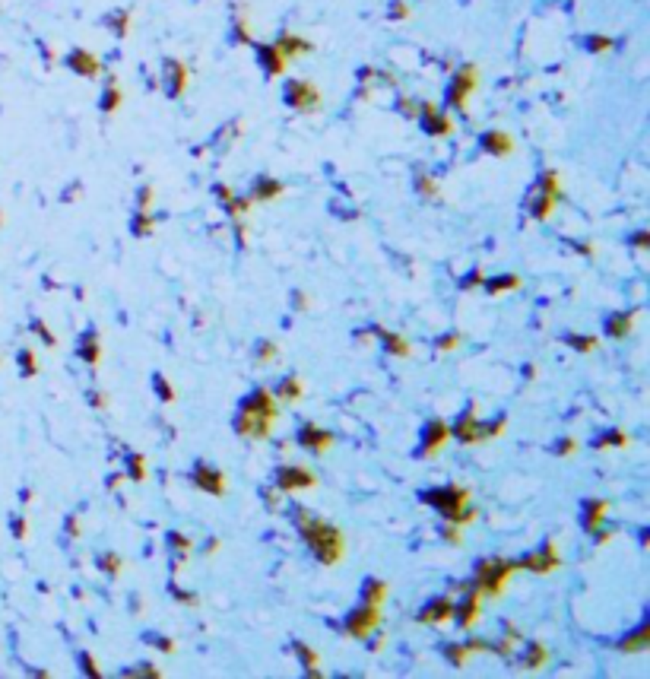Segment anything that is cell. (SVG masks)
Listing matches in <instances>:
<instances>
[{
    "label": "cell",
    "instance_id": "obj_3",
    "mask_svg": "<svg viewBox=\"0 0 650 679\" xmlns=\"http://www.w3.org/2000/svg\"><path fill=\"white\" fill-rule=\"evenodd\" d=\"M517 571V562L504 559V556H495V559H482L476 565V578H473V587L479 590V597H501L504 584L511 581V575Z\"/></svg>",
    "mask_w": 650,
    "mask_h": 679
},
{
    "label": "cell",
    "instance_id": "obj_28",
    "mask_svg": "<svg viewBox=\"0 0 650 679\" xmlns=\"http://www.w3.org/2000/svg\"><path fill=\"white\" fill-rule=\"evenodd\" d=\"M549 660V651H546V644L543 642H530L527 644V651H523V670H539V667L546 664Z\"/></svg>",
    "mask_w": 650,
    "mask_h": 679
},
{
    "label": "cell",
    "instance_id": "obj_32",
    "mask_svg": "<svg viewBox=\"0 0 650 679\" xmlns=\"http://www.w3.org/2000/svg\"><path fill=\"white\" fill-rule=\"evenodd\" d=\"M80 356L82 362H89V366H96L98 359H102V346H98V334H86L80 340Z\"/></svg>",
    "mask_w": 650,
    "mask_h": 679
},
{
    "label": "cell",
    "instance_id": "obj_39",
    "mask_svg": "<svg viewBox=\"0 0 650 679\" xmlns=\"http://www.w3.org/2000/svg\"><path fill=\"white\" fill-rule=\"evenodd\" d=\"M98 568H102V571H105L108 578H118V575H121V568H124V562H121L114 553H105L102 559H98Z\"/></svg>",
    "mask_w": 650,
    "mask_h": 679
},
{
    "label": "cell",
    "instance_id": "obj_33",
    "mask_svg": "<svg viewBox=\"0 0 650 679\" xmlns=\"http://www.w3.org/2000/svg\"><path fill=\"white\" fill-rule=\"evenodd\" d=\"M384 600H387V584L378 581V578H368L365 581V603L381 606Z\"/></svg>",
    "mask_w": 650,
    "mask_h": 679
},
{
    "label": "cell",
    "instance_id": "obj_54",
    "mask_svg": "<svg viewBox=\"0 0 650 679\" xmlns=\"http://www.w3.org/2000/svg\"><path fill=\"white\" fill-rule=\"evenodd\" d=\"M390 16H394V19H410V7H406L403 0H396L394 10H390Z\"/></svg>",
    "mask_w": 650,
    "mask_h": 679
},
{
    "label": "cell",
    "instance_id": "obj_53",
    "mask_svg": "<svg viewBox=\"0 0 650 679\" xmlns=\"http://www.w3.org/2000/svg\"><path fill=\"white\" fill-rule=\"evenodd\" d=\"M168 543H172V546H178V553H181V556H184L187 549H191V543H187V540L181 537V533H168Z\"/></svg>",
    "mask_w": 650,
    "mask_h": 679
},
{
    "label": "cell",
    "instance_id": "obj_41",
    "mask_svg": "<svg viewBox=\"0 0 650 679\" xmlns=\"http://www.w3.org/2000/svg\"><path fill=\"white\" fill-rule=\"evenodd\" d=\"M444 657H448L454 667H464L470 651H466V644H448V648H444Z\"/></svg>",
    "mask_w": 650,
    "mask_h": 679
},
{
    "label": "cell",
    "instance_id": "obj_9",
    "mask_svg": "<svg viewBox=\"0 0 650 679\" xmlns=\"http://www.w3.org/2000/svg\"><path fill=\"white\" fill-rule=\"evenodd\" d=\"M559 565H561V556H559V546L555 543H546L543 549L523 556V559L517 562V568H527L533 575H549V571H555Z\"/></svg>",
    "mask_w": 650,
    "mask_h": 679
},
{
    "label": "cell",
    "instance_id": "obj_16",
    "mask_svg": "<svg viewBox=\"0 0 650 679\" xmlns=\"http://www.w3.org/2000/svg\"><path fill=\"white\" fill-rule=\"evenodd\" d=\"M454 616H457V626L464 628V632H470L473 626L479 622V590L466 587V597L464 600H454Z\"/></svg>",
    "mask_w": 650,
    "mask_h": 679
},
{
    "label": "cell",
    "instance_id": "obj_1",
    "mask_svg": "<svg viewBox=\"0 0 650 679\" xmlns=\"http://www.w3.org/2000/svg\"><path fill=\"white\" fill-rule=\"evenodd\" d=\"M295 521H299V530H301V537H305L308 549H311V556L321 565H337L346 556V537L337 524L324 521V517H314L305 508H295Z\"/></svg>",
    "mask_w": 650,
    "mask_h": 679
},
{
    "label": "cell",
    "instance_id": "obj_48",
    "mask_svg": "<svg viewBox=\"0 0 650 679\" xmlns=\"http://www.w3.org/2000/svg\"><path fill=\"white\" fill-rule=\"evenodd\" d=\"M574 451H577V441H574V438H561V441H555L552 454H559V457H568V454H574Z\"/></svg>",
    "mask_w": 650,
    "mask_h": 679
},
{
    "label": "cell",
    "instance_id": "obj_19",
    "mask_svg": "<svg viewBox=\"0 0 650 679\" xmlns=\"http://www.w3.org/2000/svg\"><path fill=\"white\" fill-rule=\"evenodd\" d=\"M299 445L305 451H311V454H324V451H330V445H333V435L321 426H305L299 432Z\"/></svg>",
    "mask_w": 650,
    "mask_h": 679
},
{
    "label": "cell",
    "instance_id": "obj_46",
    "mask_svg": "<svg viewBox=\"0 0 650 679\" xmlns=\"http://www.w3.org/2000/svg\"><path fill=\"white\" fill-rule=\"evenodd\" d=\"M273 359H276V343H267V340H263V343L257 346V366H267Z\"/></svg>",
    "mask_w": 650,
    "mask_h": 679
},
{
    "label": "cell",
    "instance_id": "obj_24",
    "mask_svg": "<svg viewBox=\"0 0 650 679\" xmlns=\"http://www.w3.org/2000/svg\"><path fill=\"white\" fill-rule=\"evenodd\" d=\"M606 511H609V501H603V499L583 501V530H587V533H597V530L603 527Z\"/></svg>",
    "mask_w": 650,
    "mask_h": 679
},
{
    "label": "cell",
    "instance_id": "obj_55",
    "mask_svg": "<svg viewBox=\"0 0 650 679\" xmlns=\"http://www.w3.org/2000/svg\"><path fill=\"white\" fill-rule=\"evenodd\" d=\"M128 673H140V676H162V673H159V667H152V664H140L137 670H128Z\"/></svg>",
    "mask_w": 650,
    "mask_h": 679
},
{
    "label": "cell",
    "instance_id": "obj_5",
    "mask_svg": "<svg viewBox=\"0 0 650 679\" xmlns=\"http://www.w3.org/2000/svg\"><path fill=\"white\" fill-rule=\"evenodd\" d=\"M286 102L301 114H317L324 105V96L311 80H289L286 83Z\"/></svg>",
    "mask_w": 650,
    "mask_h": 679
},
{
    "label": "cell",
    "instance_id": "obj_60",
    "mask_svg": "<svg viewBox=\"0 0 650 679\" xmlns=\"http://www.w3.org/2000/svg\"><path fill=\"white\" fill-rule=\"evenodd\" d=\"M292 305H295V308H308V299H305V292H295V299H292Z\"/></svg>",
    "mask_w": 650,
    "mask_h": 679
},
{
    "label": "cell",
    "instance_id": "obj_36",
    "mask_svg": "<svg viewBox=\"0 0 650 679\" xmlns=\"http://www.w3.org/2000/svg\"><path fill=\"white\" fill-rule=\"evenodd\" d=\"M225 209H229L232 223H241V219L247 216V209H251V197H235L232 194V200H225Z\"/></svg>",
    "mask_w": 650,
    "mask_h": 679
},
{
    "label": "cell",
    "instance_id": "obj_4",
    "mask_svg": "<svg viewBox=\"0 0 650 679\" xmlns=\"http://www.w3.org/2000/svg\"><path fill=\"white\" fill-rule=\"evenodd\" d=\"M419 499L425 501V505L438 508L444 515V521H454V517L470 505V489L460 485V483H450V485H441V489H428V492H422Z\"/></svg>",
    "mask_w": 650,
    "mask_h": 679
},
{
    "label": "cell",
    "instance_id": "obj_12",
    "mask_svg": "<svg viewBox=\"0 0 650 679\" xmlns=\"http://www.w3.org/2000/svg\"><path fill=\"white\" fill-rule=\"evenodd\" d=\"M450 438V426L444 422V419H432L425 426V432H422V451L419 454L422 457H438L441 454V448L448 445Z\"/></svg>",
    "mask_w": 650,
    "mask_h": 679
},
{
    "label": "cell",
    "instance_id": "obj_11",
    "mask_svg": "<svg viewBox=\"0 0 650 679\" xmlns=\"http://www.w3.org/2000/svg\"><path fill=\"white\" fill-rule=\"evenodd\" d=\"M416 118L422 121V127H425L432 137H450V134H454V121H450L448 114H444L438 105H432V102H422V105H419Z\"/></svg>",
    "mask_w": 650,
    "mask_h": 679
},
{
    "label": "cell",
    "instance_id": "obj_57",
    "mask_svg": "<svg viewBox=\"0 0 650 679\" xmlns=\"http://www.w3.org/2000/svg\"><path fill=\"white\" fill-rule=\"evenodd\" d=\"M150 203H152V187H143L140 191V209H150Z\"/></svg>",
    "mask_w": 650,
    "mask_h": 679
},
{
    "label": "cell",
    "instance_id": "obj_58",
    "mask_svg": "<svg viewBox=\"0 0 650 679\" xmlns=\"http://www.w3.org/2000/svg\"><path fill=\"white\" fill-rule=\"evenodd\" d=\"M470 286H482V273H476V270H473L470 277L464 280V289H470Z\"/></svg>",
    "mask_w": 650,
    "mask_h": 679
},
{
    "label": "cell",
    "instance_id": "obj_34",
    "mask_svg": "<svg viewBox=\"0 0 650 679\" xmlns=\"http://www.w3.org/2000/svg\"><path fill=\"white\" fill-rule=\"evenodd\" d=\"M647 632H650V628L641 626V628H638V635H631V638L622 642V651H625V654H641V651H647Z\"/></svg>",
    "mask_w": 650,
    "mask_h": 679
},
{
    "label": "cell",
    "instance_id": "obj_13",
    "mask_svg": "<svg viewBox=\"0 0 650 679\" xmlns=\"http://www.w3.org/2000/svg\"><path fill=\"white\" fill-rule=\"evenodd\" d=\"M450 435H454L460 445H476V441H486V426L476 419V410H466L464 416L454 422Z\"/></svg>",
    "mask_w": 650,
    "mask_h": 679
},
{
    "label": "cell",
    "instance_id": "obj_25",
    "mask_svg": "<svg viewBox=\"0 0 650 679\" xmlns=\"http://www.w3.org/2000/svg\"><path fill=\"white\" fill-rule=\"evenodd\" d=\"M301 394H305V384H301L295 375H286V378L279 381V388L273 390V397H276L279 403H299Z\"/></svg>",
    "mask_w": 650,
    "mask_h": 679
},
{
    "label": "cell",
    "instance_id": "obj_52",
    "mask_svg": "<svg viewBox=\"0 0 650 679\" xmlns=\"http://www.w3.org/2000/svg\"><path fill=\"white\" fill-rule=\"evenodd\" d=\"M457 343H460V336H457V334H448V336H441V340H438V350H441V352H450V350H457Z\"/></svg>",
    "mask_w": 650,
    "mask_h": 679
},
{
    "label": "cell",
    "instance_id": "obj_18",
    "mask_svg": "<svg viewBox=\"0 0 650 679\" xmlns=\"http://www.w3.org/2000/svg\"><path fill=\"white\" fill-rule=\"evenodd\" d=\"M448 619H454V600L450 597H434L425 610H419V622L422 626H441Z\"/></svg>",
    "mask_w": 650,
    "mask_h": 679
},
{
    "label": "cell",
    "instance_id": "obj_37",
    "mask_svg": "<svg viewBox=\"0 0 650 679\" xmlns=\"http://www.w3.org/2000/svg\"><path fill=\"white\" fill-rule=\"evenodd\" d=\"M152 229H156V219L150 216V209H140L134 216V235L137 239H146V235H152Z\"/></svg>",
    "mask_w": 650,
    "mask_h": 679
},
{
    "label": "cell",
    "instance_id": "obj_29",
    "mask_svg": "<svg viewBox=\"0 0 650 679\" xmlns=\"http://www.w3.org/2000/svg\"><path fill=\"white\" fill-rule=\"evenodd\" d=\"M378 336L384 340V350L390 352V356H400V359H406L412 352V346L406 343V336H400V334H390V330H381L378 327Z\"/></svg>",
    "mask_w": 650,
    "mask_h": 679
},
{
    "label": "cell",
    "instance_id": "obj_49",
    "mask_svg": "<svg viewBox=\"0 0 650 679\" xmlns=\"http://www.w3.org/2000/svg\"><path fill=\"white\" fill-rule=\"evenodd\" d=\"M460 530H464V527H460V524L448 521V524H444V530H441V533H444V540H448V543L460 546V540H464V537H460Z\"/></svg>",
    "mask_w": 650,
    "mask_h": 679
},
{
    "label": "cell",
    "instance_id": "obj_14",
    "mask_svg": "<svg viewBox=\"0 0 650 679\" xmlns=\"http://www.w3.org/2000/svg\"><path fill=\"white\" fill-rule=\"evenodd\" d=\"M162 83H165V96H168V98H181V96H184V89H187V67L181 64L178 58H168V60H165Z\"/></svg>",
    "mask_w": 650,
    "mask_h": 679
},
{
    "label": "cell",
    "instance_id": "obj_56",
    "mask_svg": "<svg viewBox=\"0 0 650 679\" xmlns=\"http://www.w3.org/2000/svg\"><path fill=\"white\" fill-rule=\"evenodd\" d=\"M631 245L641 248V251H644V248H650V235H647V232H638L635 239H631Z\"/></svg>",
    "mask_w": 650,
    "mask_h": 679
},
{
    "label": "cell",
    "instance_id": "obj_2",
    "mask_svg": "<svg viewBox=\"0 0 650 679\" xmlns=\"http://www.w3.org/2000/svg\"><path fill=\"white\" fill-rule=\"evenodd\" d=\"M276 416H279L276 397L270 394L267 388H257L254 394L241 403V413L235 419V432L245 435V438H254V441H267L273 435Z\"/></svg>",
    "mask_w": 650,
    "mask_h": 679
},
{
    "label": "cell",
    "instance_id": "obj_6",
    "mask_svg": "<svg viewBox=\"0 0 650 679\" xmlns=\"http://www.w3.org/2000/svg\"><path fill=\"white\" fill-rule=\"evenodd\" d=\"M476 86H479V67H476V64H464V67L454 74L450 86H448V105H450V108H457V112H464L466 98L476 92Z\"/></svg>",
    "mask_w": 650,
    "mask_h": 679
},
{
    "label": "cell",
    "instance_id": "obj_45",
    "mask_svg": "<svg viewBox=\"0 0 650 679\" xmlns=\"http://www.w3.org/2000/svg\"><path fill=\"white\" fill-rule=\"evenodd\" d=\"M152 384H156V390H159V400H165V403L175 400V388L162 378V375H156V378H152Z\"/></svg>",
    "mask_w": 650,
    "mask_h": 679
},
{
    "label": "cell",
    "instance_id": "obj_26",
    "mask_svg": "<svg viewBox=\"0 0 650 679\" xmlns=\"http://www.w3.org/2000/svg\"><path fill=\"white\" fill-rule=\"evenodd\" d=\"M635 318H638V311H619V314H613V318L606 321V334L613 336V340H622L625 334H631V327H635Z\"/></svg>",
    "mask_w": 650,
    "mask_h": 679
},
{
    "label": "cell",
    "instance_id": "obj_22",
    "mask_svg": "<svg viewBox=\"0 0 650 679\" xmlns=\"http://www.w3.org/2000/svg\"><path fill=\"white\" fill-rule=\"evenodd\" d=\"M286 194V184L276 178H257L254 187H251V203H267V200H276V197Z\"/></svg>",
    "mask_w": 650,
    "mask_h": 679
},
{
    "label": "cell",
    "instance_id": "obj_59",
    "mask_svg": "<svg viewBox=\"0 0 650 679\" xmlns=\"http://www.w3.org/2000/svg\"><path fill=\"white\" fill-rule=\"evenodd\" d=\"M263 499H267V508H273V511L279 508V492H263Z\"/></svg>",
    "mask_w": 650,
    "mask_h": 679
},
{
    "label": "cell",
    "instance_id": "obj_35",
    "mask_svg": "<svg viewBox=\"0 0 650 679\" xmlns=\"http://www.w3.org/2000/svg\"><path fill=\"white\" fill-rule=\"evenodd\" d=\"M625 445H628V435H625V432H615V429H613V432H606V435H599V438L593 441V448H597V451H606V448H625Z\"/></svg>",
    "mask_w": 650,
    "mask_h": 679
},
{
    "label": "cell",
    "instance_id": "obj_7",
    "mask_svg": "<svg viewBox=\"0 0 650 679\" xmlns=\"http://www.w3.org/2000/svg\"><path fill=\"white\" fill-rule=\"evenodd\" d=\"M559 200H561V178H559V172H546L539 178V194H536V203H533V219H536V223H546V219L555 213V203Z\"/></svg>",
    "mask_w": 650,
    "mask_h": 679
},
{
    "label": "cell",
    "instance_id": "obj_30",
    "mask_svg": "<svg viewBox=\"0 0 650 679\" xmlns=\"http://www.w3.org/2000/svg\"><path fill=\"white\" fill-rule=\"evenodd\" d=\"M121 102H124V92H121L118 80H108V86H105V96H102V112L105 114H114L121 108Z\"/></svg>",
    "mask_w": 650,
    "mask_h": 679
},
{
    "label": "cell",
    "instance_id": "obj_40",
    "mask_svg": "<svg viewBox=\"0 0 650 679\" xmlns=\"http://www.w3.org/2000/svg\"><path fill=\"white\" fill-rule=\"evenodd\" d=\"M416 187H419V194L425 197V200H438V184H434V178H428V175H419L416 178Z\"/></svg>",
    "mask_w": 650,
    "mask_h": 679
},
{
    "label": "cell",
    "instance_id": "obj_21",
    "mask_svg": "<svg viewBox=\"0 0 650 679\" xmlns=\"http://www.w3.org/2000/svg\"><path fill=\"white\" fill-rule=\"evenodd\" d=\"M482 150L489 153V156H511L514 153V137L508 134V130H489V134H482Z\"/></svg>",
    "mask_w": 650,
    "mask_h": 679
},
{
    "label": "cell",
    "instance_id": "obj_38",
    "mask_svg": "<svg viewBox=\"0 0 650 679\" xmlns=\"http://www.w3.org/2000/svg\"><path fill=\"white\" fill-rule=\"evenodd\" d=\"M128 476L134 479V483H143V479H146V461H143V454H130V461H128Z\"/></svg>",
    "mask_w": 650,
    "mask_h": 679
},
{
    "label": "cell",
    "instance_id": "obj_27",
    "mask_svg": "<svg viewBox=\"0 0 650 679\" xmlns=\"http://www.w3.org/2000/svg\"><path fill=\"white\" fill-rule=\"evenodd\" d=\"M292 651H295V657H299L301 667H305V676H311V679L321 676V670H317V667H321V657H317V651L308 648L305 642H295V648H292Z\"/></svg>",
    "mask_w": 650,
    "mask_h": 679
},
{
    "label": "cell",
    "instance_id": "obj_20",
    "mask_svg": "<svg viewBox=\"0 0 650 679\" xmlns=\"http://www.w3.org/2000/svg\"><path fill=\"white\" fill-rule=\"evenodd\" d=\"M273 45L279 48V51L286 54V60H295V58H305V54H311L314 51V45L308 42V38H301V35H295V32H283V35L273 42Z\"/></svg>",
    "mask_w": 650,
    "mask_h": 679
},
{
    "label": "cell",
    "instance_id": "obj_10",
    "mask_svg": "<svg viewBox=\"0 0 650 679\" xmlns=\"http://www.w3.org/2000/svg\"><path fill=\"white\" fill-rule=\"evenodd\" d=\"M276 485H279V492H305V489L317 485V476L308 467H279Z\"/></svg>",
    "mask_w": 650,
    "mask_h": 679
},
{
    "label": "cell",
    "instance_id": "obj_42",
    "mask_svg": "<svg viewBox=\"0 0 650 679\" xmlns=\"http://www.w3.org/2000/svg\"><path fill=\"white\" fill-rule=\"evenodd\" d=\"M112 29H114V35H118V38L128 35V29H130V10H121V13H114Z\"/></svg>",
    "mask_w": 650,
    "mask_h": 679
},
{
    "label": "cell",
    "instance_id": "obj_51",
    "mask_svg": "<svg viewBox=\"0 0 650 679\" xmlns=\"http://www.w3.org/2000/svg\"><path fill=\"white\" fill-rule=\"evenodd\" d=\"M80 667H82V670H86V673H89V676H102V670H98V664H96V660H92L89 654H86V651H82V654H80Z\"/></svg>",
    "mask_w": 650,
    "mask_h": 679
},
{
    "label": "cell",
    "instance_id": "obj_47",
    "mask_svg": "<svg viewBox=\"0 0 650 679\" xmlns=\"http://www.w3.org/2000/svg\"><path fill=\"white\" fill-rule=\"evenodd\" d=\"M32 330H35V334L42 336V340H45V343H48V350H54V346H58V336H54L51 330L45 327V321H32Z\"/></svg>",
    "mask_w": 650,
    "mask_h": 679
},
{
    "label": "cell",
    "instance_id": "obj_8",
    "mask_svg": "<svg viewBox=\"0 0 650 679\" xmlns=\"http://www.w3.org/2000/svg\"><path fill=\"white\" fill-rule=\"evenodd\" d=\"M378 626H381V606L362 603L355 612H349V619H346L343 628H346V635H352V638H368Z\"/></svg>",
    "mask_w": 650,
    "mask_h": 679
},
{
    "label": "cell",
    "instance_id": "obj_43",
    "mask_svg": "<svg viewBox=\"0 0 650 679\" xmlns=\"http://www.w3.org/2000/svg\"><path fill=\"white\" fill-rule=\"evenodd\" d=\"M568 343L574 346L577 352H593L599 346V340L597 336H568Z\"/></svg>",
    "mask_w": 650,
    "mask_h": 679
},
{
    "label": "cell",
    "instance_id": "obj_44",
    "mask_svg": "<svg viewBox=\"0 0 650 679\" xmlns=\"http://www.w3.org/2000/svg\"><path fill=\"white\" fill-rule=\"evenodd\" d=\"M613 45H615V42H613L609 35H590V38H587V48H590L593 54H599V51H613Z\"/></svg>",
    "mask_w": 650,
    "mask_h": 679
},
{
    "label": "cell",
    "instance_id": "obj_31",
    "mask_svg": "<svg viewBox=\"0 0 650 679\" xmlns=\"http://www.w3.org/2000/svg\"><path fill=\"white\" fill-rule=\"evenodd\" d=\"M489 295H501V292H511V289H520V277L508 273V277H495V280H482Z\"/></svg>",
    "mask_w": 650,
    "mask_h": 679
},
{
    "label": "cell",
    "instance_id": "obj_23",
    "mask_svg": "<svg viewBox=\"0 0 650 679\" xmlns=\"http://www.w3.org/2000/svg\"><path fill=\"white\" fill-rule=\"evenodd\" d=\"M257 54H261V64H263V70H267L270 76H283L286 67H289L286 54L279 51L276 45H261V48H257Z\"/></svg>",
    "mask_w": 650,
    "mask_h": 679
},
{
    "label": "cell",
    "instance_id": "obj_50",
    "mask_svg": "<svg viewBox=\"0 0 650 679\" xmlns=\"http://www.w3.org/2000/svg\"><path fill=\"white\" fill-rule=\"evenodd\" d=\"M19 362H23V375H26V378H32V375L38 372V368H35V356H32V350H26L23 356H19Z\"/></svg>",
    "mask_w": 650,
    "mask_h": 679
},
{
    "label": "cell",
    "instance_id": "obj_61",
    "mask_svg": "<svg viewBox=\"0 0 650 679\" xmlns=\"http://www.w3.org/2000/svg\"><path fill=\"white\" fill-rule=\"evenodd\" d=\"M13 533H16V537H26V521H16L13 524Z\"/></svg>",
    "mask_w": 650,
    "mask_h": 679
},
{
    "label": "cell",
    "instance_id": "obj_17",
    "mask_svg": "<svg viewBox=\"0 0 650 679\" xmlns=\"http://www.w3.org/2000/svg\"><path fill=\"white\" fill-rule=\"evenodd\" d=\"M67 67L73 70L76 76H86V80H96V76L102 74L98 58H96V54H89L86 48H73V51L67 54Z\"/></svg>",
    "mask_w": 650,
    "mask_h": 679
},
{
    "label": "cell",
    "instance_id": "obj_15",
    "mask_svg": "<svg viewBox=\"0 0 650 679\" xmlns=\"http://www.w3.org/2000/svg\"><path fill=\"white\" fill-rule=\"evenodd\" d=\"M194 485L197 489H203V492L209 495H216V499H222L225 495V476L222 470H216V467H209V463H197L194 467Z\"/></svg>",
    "mask_w": 650,
    "mask_h": 679
}]
</instances>
